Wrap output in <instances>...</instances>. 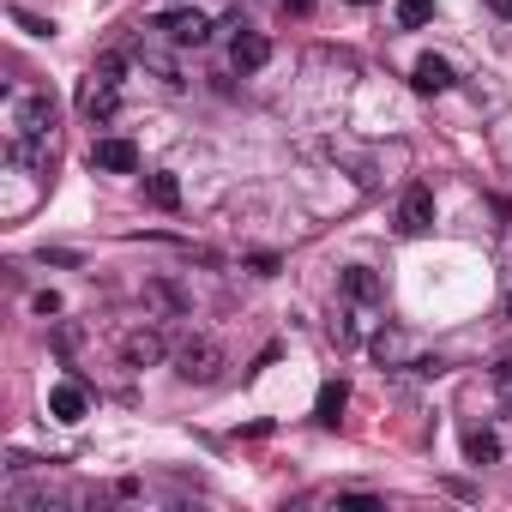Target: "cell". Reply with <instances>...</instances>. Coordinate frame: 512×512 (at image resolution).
Wrapping results in <instances>:
<instances>
[{"instance_id":"6da1fadb","label":"cell","mask_w":512,"mask_h":512,"mask_svg":"<svg viewBox=\"0 0 512 512\" xmlns=\"http://www.w3.org/2000/svg\"><path fill=\"white\" fill-rule=\"evenodd\" d=\"M7 127H13V139H49V127H55V97H49V91H13V97H7Z\"/></svg>"},{"instance_id":"7a4b0ae2","label":"cell","mask_w":512,"mask_h":512,"mask_svg":"<svg viewBox=\"0 0 512 512\" xmlns=\"http://www.w3.org/2000/svg\"><path fill=\"white\" fill-rule=\"evenodd\" d=\"M151 31H163V37H169L175 49H205L217 25H211V19H205L199 7H169V13H163V19H157Z\"/></svg>"},{"instance_id":"3957f363","label":"cell","mask_w":512,"mask_h":512,"mask_svg":"<svg viewBox=\"0 0 512 512\" xmlns=\"http://www.w3.org/2000/svg\"><path fill=\"white\" fill-rule=\"evenodd\" d=\"M338 296H344L356 314H374V308L386 302V284H380L374 266H344V272H338Z\"/></svg>"},{"instance_id":"277c9868","label":"cell","mask_w":512,"mask_h":512,"mask_svg":"<svg viewBox=\"0 0 512 512\" xmlns=\"http://www.w3.org/2000/svg\"><path fill=\"white\" fill-rule=\"evenodd\" d=\"M217 368H223V350H217L211 338H187V344L175 350V374H181V380H193V386H211V380H217Z\"/></svg>"},{"instance_id":"5b68a950","label":"cell","mask_w":512,"mask_h":512,"mask_svg":"<svg viewBox=\"0 0 512 512\" xmlns=\"http://www.w3.org/2000/svg\"><path fill=\"white\" fill-rule=\"evenodd\" d=\"M398 229H404V235L434 229V187H428V181H410V187H404V199H398Z\"/></svg>"},{"instance_id":"8992f818","label":"cell","mask_w":512,"mask_h":512,"mask_svg":"<svg viewBox=\"0 0 512 512\" xmlns=\"http://www.w3.org/2000/svg\"><path fill=\"white\" fill-rule=\"evenodd\" d=\"M163 356H169V344H163L157 326H133V332L121 338V362H127V368H157Z\"/></svg>"},{"instance_id":"52a82bcc","label":"cell","mask_w":512,"mask_h":512,"mask_svg":"<svg viewBox=\"0 0 512 512\" xmlns=\"http://www.w3.org/2000/svg\"><path fill=\"white\" fill-rule=\"evenodd\" d=\"M91 169H103V175H133V169H139V145H133V139H97V145H91Z\"/></svg>"},{"instance_id":"ba28073f","label":"cell","mask_w":512,"mask_h":512,"mask_svg":"<svg viewBox=\"0 0 512 512\" xmlns=\"http://www.w3.org/2000/svg\"><path fill=\"white\" fill-rule=\"evenodd\" d=\"M49 506H61V488H49V482H25V476L7 482V512H49Z\"/></svg>"},{"instance_id":"9c48e42d","label":"cell","mask_w":512,"mask_h":512,"mask_svg":"<svg viewBox=\"0 0 512 512\" xmlns=\"http://www.w3.org/2000/svg\"><path fill=\"white\" fill-rule=\"evenodd\" d=\"M229 61H235V73H260L266 61H272V37L266 31H235V49H229Z\"/></svg>"},{"instance_id":"30bf717a","label":"cell","mask_w":512,"mask_h":512,"mask_svg":"<svg viewBox=\"0 0 512 512\" xmlns=\"http://www.w3.org/2000/svg\"><path fill=\"white\" fill-rule=\"evenodd\" d=\"M79 109H85V121H115V109H121V91H115V79L91 73V85H85Z\"/></svg>"},{"instance_id":"8fae6325","label":"cell","mask_w":512,"mask_h":512,"mask_svg":"<svg viewBox=\"0 0 512 512\" xmlns=\"http://www.w3.org/2000/svg\"><path fill=\"white\" fill-rule=\"evenodd\" d=\"M452 79H458V73H452V61H440V55H422V61H416V73H410V85H416L422 97L452 91Z\"/></svg>"},{"instance_id":"7c38bea8","label":"cell","mask_w":512,"mask_h":512,"mask_svg":"<svg viewBox=\"0 0 512 512\" xmlns=\"http://www.w3.org/2000/svg\"><path fill=\"white\" fill-rule=\"evenodd\" d=\"M49 416H55V422H85V386H79V380H61V386L49 392Z\"/></svg>"},{"instance_id":"4fadbf2b","label":"cell","mask_w":512,"mask_h":512,"mask_svg":"<svg viewBox=\"0 0 512 512\" xmlns=\"http://www.w3.org/2000/svg\"><path fill=\"white\" fill-rule=\"evenodd\" d=\"M344 404H350V386H344V380H326V386H320V404H314V416H320L326 428H338Z\"/></svg>"},{"instance_id":"5bb4252c","label":"cell","mask_w":512,"mask_h":512,"mask_svg":"<svg viewBox=\"0 0 512 512\" xmlns=\"http://www.w3.org/2000/svg\"><path fill=\"white\" fill-rule=\"evenodd\" d=\"M464 458L470 464H500V434L494 428H470L464 434Z\"/></svg>"},{"instance_id":"9a60e30c","label":"cell","mask_w":512,"mask_h":512,"mask_svg":"<svg viewBox=\"0 0 512 512\" xmlns=\"http://www.w3.org/2000/svg\"><path fill=\"white\" fill-rule=\"evenodd\" d=\"M145 199H151L157 211H175V205H181V181H175V175H151V181H145Z\"/></svg>"},{"instance_id":"2e32d148","label":"cell","mask_w":512,"mask_h":512,"mask_svg":"<svg viewBox=\"0 0 512 512\" xmlns=\"http://www.w3.org/2000/svg\"><path fill=\"white\" fill-rule=\"evenodd\" d=\"M392 19H398L404 31H422V25L434 19V0H398V7H392Z\"/></svg>"},{"instance_id":"e0dca14e","label":"cell","mask_w":512,"mask_h":512,"mask_svg":"<svg viewBox=\"0 0 512 512\" xmlns=\"http://www.w3.org/2000/svg\"><path fill=\"white\" fill-rule=\"evenodd\" d=\"M145 296L157 302V308H169V314H187V296L169 284V278H157V284H145Z\"/></svg>"},{"instance_id":"ac0fdd59","label":"cell","mask_w":512,"mask_h":512,"mask_svg":"<svg viewBox=\"0 0 512 512\" xmlns=\"http://www.w3.org/2000/svg\"><path fill=\"white\" fill-rule=\"evenodd\" d=\"M374 356H380V362H404V356H410L404 332H380V338H374Z\"/></svg>"},{"instance_id":"d6986e66","label":"cell","mask_w":512,"mask_h":512,"mask_svg":"<svg viewBox=\"0 0 512 512\" xmlns=\"http://www.w3.org/2000/svg\"><path fill=\"white\" fill-rule=\"evenodd\" d=\"M13 25L31 31V37H55V19H37V13H25V7H13Z\"/></svg>"},{"instance_id":"ffe728a7","label":"cell","mask_w":512,"mask_h":512,"mask_svg":"<svg viewBox=\"0 0 512 512\" xmlns=\"http://www.w3.org/2000/svg\"><path fill=\"white\" fill-rule=\"evenodd\" d=\"M494 392H500V404L512 410V356H506V362H494Z\"/></svg>"},{"instance_id":"44dd1931","label":"cell","mask_w":512,"mask_h":512,"mask_svg":"<svg viewBox=\"0 0 512 512\" xmlns=\"http://www.w3.org/2000/svg\"><path fill=\"white\" fill-rule=\"evenodd\" d=\"M247 272H253V278H272V272H278V253H253Z\"/></svg>"},{"instance_id":"7402d4cb","label":"cell","mask_w":512,"mask_h":512,"mask_svg":"<svg viewBox=\"0 0 512 512\" xmlns=\"http://www.w3.org/2000/svg\"><path fill=\"white\" fill-rule=\"evenodd\" d=\"M43 266H79L73 247H43Z\"/></svg>"},{"instance_id":"603a6c76","label":"cell","mask_w":512,"mask_h":512,"mask_svg":"<svg viewBox=\"0 0 512 512\" xmlns=\"http://www.w3.org/2000/svg\"><path fill=\"white\" fill-rule=\"evenodd\" d=\"M31 308H37V314H43V320H49V314H61V296H55V290H43V296H37V302H31Z\"/></svg>"},{"instance_id":"cb8c5ba5","label":"cell","mask_w":512,"mask_h":512,"mask_svg":"<svg viewBox=\"0 0 512 512\" xmlns=\"http://www.w3.org/2000/svg\"><path fill=\"white\" fill-rule=\"evenodd\" d=\"M314 7H320V0H284V13H296V19H308Z\"/></svg>"},{"instance_id":"d4e9b609","label":"cell","mask_w":512,"mask_h":512,"mask_svg":"<svg viewBox=\"0 0 512 512\" xmlns=\"http://www.w3.org/2000/svg\"><path fill=\"white\" fill-rule=\"evenodd\" d=\"M482 7H488L494 19H512V0H482Z\"/></svg>"},{"instance_id":"484cf974","label":"cell","mask_w":512,"mask_h":512,"mask_svg":"<svg viewBox=\"0 0 512 512\" xmlns=\"http://www.w3.org/2000/svg\"><path fill=\"white\" fill-rule=\"evenodd\" d=\"M500 314H506V320H512V290H506V302H500Z\"/></svg>"},{"instance_id":"4316f807","label":"cell","mask_w":512,"mask_h":512,"mask_svg":"<svg viewBox=\"0 0 512 512\" xmlns=\"http://www.w3.org/2000/svg\"><path fill=\"white\" fill-rule=\"evenodd\" d=\"M350 7H374V0H350Z\"/></svg>"}]
</instances>
